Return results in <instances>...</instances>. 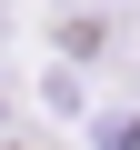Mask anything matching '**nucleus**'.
I'll return each instance as SVG.
<instances>
[{
	"label": "nucleus",
	"instance_id": "obj_1",
	"mask_svg": "<svg viewBox=\"0 0 140 150\" xmlns=\"http://www.w3.org/2000/svg\"><path fill=\"white\" fill-rule=\"evenodd\" d=\"M0 150H30V140H0Z\"/></svg>",
	"mask_w": 140,
	"mask_h": 150
}]
</instances>
